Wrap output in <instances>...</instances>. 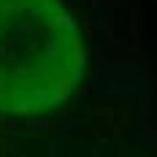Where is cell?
Returning <instances> with one entry per match:
<instances>
[{
    "instance_id": "cell-1",
    "label": "cell",
    "mask_w": 157,
    "mask_h": 157,
    "mask_svg": "<svg viewBox=\"0 0 157 157\" xmlns=\"http://www.w3.org/2000/svg\"><path fill=\"white\" fill-rule=\"evenodd\" d=\"M81 57L60 0H0V109L54 103L78 78Z\"/></svg>"
}]
</instances>
